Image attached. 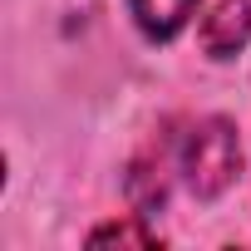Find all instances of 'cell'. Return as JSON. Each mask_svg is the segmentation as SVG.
<instances>
[{
	"label": "cell",
	"mask_w": 251,
	"mask_h": 251,
	"mask_svg": "<svg viewBox=\"0 0 251 251\" xmlns=\"http://www.w3.org/2000/svg\"><path fill=\"white\" fill-rule=\"evenodd\" d=\"M177 163H182V177L197 197H217L241 173V138L226 118H202V123L187 128Z\"/></svg>",
	"instance_id": "6da1fadb"
},
{
	"label": "cell",
	"mask_w": 251,
	"mask_h": 251,
	"mask_svg": "<svg viewBox=\"0 0 251 251\" xmlns=\"http://www.w3.org/2000/svg\"><path fill=\"white\" fill-rule=\"evenodd\" d=\"M128 5H133V20L148 40H173L187 25V15L197 10V0H128Z\"/></svg>",
	"instance_id": "3957f363"
},
{
	"label": "cell",
	"mask_w": 251,
	"mask_h": 251,
	"mask_svg": "<svg viewBox=\"0 0 251 251\" xmlns=\"http://www.w3.org/2000/svg\"><path fill=\"white\" fill-rule=\"evenodd\" d=\"M89 246H138V251H148V246H158V231L143 226V222H108V226L89 231Z\"/></svg>",
	"instance_id": "277c9868"
},
{
	"label": "cell",
	"mask_w": 251,
	"mask_h": 251,
	"mask_svg": "<svg viewBox=\"0 0 251 251\" xmlns=\"http://www.w3.org/2000/svg\"><path fill=\"white\" fill-rule=\"evenodd\" d=\"M202 50L212 59H231L246 40H251V0H217L202 15Z\"/></svg>",
	"instance_id": "7a4b0ae2"
}]
</instances>
